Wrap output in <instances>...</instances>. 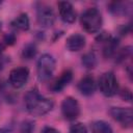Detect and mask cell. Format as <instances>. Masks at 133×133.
<instances>
[{
  "label": "cell",
  "mask_w": 133,
  "mask_h": 133,
  "mask_svg": "<svg viewBox=\"0 0 133 133\" xmlns=\"http://www.w3.org/2000/svg\"><path fill=\"white\" fill-rule=\"evenodd\" d=\"M24 103L26 110L33 116H43L54 107V102L51 99L43 97L35 87L29 89L25 94Z\"/></svg>",
  "instance_id": "cell-1"
},
{
  "label": "cell",
  "mask_w": 133,
  "mask_h": 133,
  "mask_svg": "<svg viewBox=\"0 0 133 133\" xmlns=\"http://www.w3.org/2000/svg\"><path fill=\"white\" fill-rule=\"evenodd\" d=\"M103 24V18L97 7H89L85 9L80 17V25L87 33L98 32Z\"/></svg>",
  "instance_id": "cell-2"
},
{
  "label": "cell",
  "mask_w": 133,
  "mask_h": 133,
  "mask_svg": "<svg viewBox=\"0 0 133 133\" xmlns=\"http://www.w3.org/2000/svg\"><path fill=\"white\" fill-rule=\"evenodd\" d=\"M55 65H56L55 58L51 54L49 53L43 54L38 58L36 64V74L38 80L41 82L48 81L53 76V73L55 71Z\"/></svg>",
  "instance_id": "cell-3"
},
{
  "label": "cell",
  "mask_w": 133,
  "mask_h": 133,
  "mask_svg": "<svg viewBox=\"0 0 133 133\" xmlns=\"http://www.w3.org/2000/svg\"><path fill=\"white\" fill-rule=\"evenodd\" d=\"M98 86H99L100 91L105 97H113L119 90L118 81L114 73L111 71L105 72L100 76L99 81H98Z\"/></svg>",
  "instance_id": "cell-4"
},
{
  "label": "cell",
  "mask_w": 133,
  "mask_h": 133,
  "mask_svg": "<svg viewBox=\"0 0 133 133\" xmlns=\"http://www.w3.org/2000/svg\"><path fill=\"white\" fill-rule=\"evenodd\" d=\"M55 12L53 8L46 3H37L36 6V20L39 26L44 28H49L54 25Z\"/></svg>",
  "instance_id": "cell-5"
},
{
  "label": "cell",
  "mask_w": 133,
  "mask_h": 133,
  "mask_svg": "<svg viewBox=\"0 0 133 133\" xmlns=\"http://www.w3.org/2000/svg\"><path fill=\"white\" fill-rule=\"evenodd\" d=\"M110 116L125 128H131L133 124V110L131 107H111Z\"/></svg>",
  "instance_id": "cell-6"
},
{
  "label": "cell",
  "mask_w": 133,
  "mask_h": 133,
  "mask_svg": "<svg viewBox=\"0 0 133 133\" xmlns=\"http://www.w3.org/2000/svg\"><path fill=\"white\" fill-rule=\"evenodd\" d=\"M61 113L64 119L75 121L80 115L79 102L73 97H66L61 102Z\"/></svg>",
  "instance_id": "cell-7"
},
{
  "label": "cell",
  "mask_w": 133,
  "mask_h": 133,
  "mask_svg": "<svg viewBox=\"0 0 133 133\" xmlns=\"http://www.w3.org/2000/svg\"><path fill=\"white\" fill-rule=\"evenodd\" d=\"M29 78V70L26 66H17L9 72L8 81L14 88L23 87Z\"/></svg>",
  "instance_id": "cell-8"
},
{
  "label": "cell",
  "mask_w": 133,
  "mask_h": 133,
  "mask_svg": "<svg viewBox=\"0 0 133 133\" xmlns=\"http://www.w3.org/2000/svg\"><path fill=\"white\" fill-rule=\"evenodd\" d=\"M99 43L101 42L103 44V56L105 58H110L113 57L116 51L118 50V45L119 41L117 37H112L108 34L102 33L98 37Z\"/></svg>",
  "instance_id": "cell-9"
},
{
  "label": "cell",
  "mask_w": 133,
  "mask_h": 133,
  "mask_svg": "<svg viewBox=\"0 0 133 133\" xmlns=\"http://www.w3.org/2000/svg\"><path fill=\"white\" fill-rule=\"evenodd\" d=\"M58 6V14L60 19L68 24H72L76 21V11L74 6L69 1H60L57 3Z\"/></svg>",
  "instance_id": "cell-10"
},
{
  "label": "cell",
  "mask_w": 133,
  "mask_h": 133,
  "mask_svg": "<svg viewBox=\"0 0 133 133\" xmlns=\"http://www.w3.org/2000/svg\"><path fill=\"white\" fill-rule=\"evenodd\" d=\"M86 39L83 34L74 33L71 34L65 42V47L70 52H78L85 47Z\"/></svg>",
  "instance_id": "cell-11"
},
{
  "label": "cell",
  "mask_w": 133,
  "mask_h": 133,
  "mask_svg": "<svg viewBox=\"0 0 133 133\" xmlns=\"http://www.w3.org/2000/svg\"><path fill=\"white\" fill-rule=\"evenodd\" d=\"M77 87H78V90L80 91V94L83 96L89 97V96L94 95V92L96 91V82H95L94 77L91 75L84 76L78 82Z\"/></svg>",
  "instance_id": "cell-12"
},
{
  "label": "cell",
  "mask_w": 133,
  "mask_h": 133,
  "mask_svg": "<svg viewBox=\"0 0 133 133\" xmlns=\"http://www.w3.org/2000/svg\"><path fill=\"white\" fill-rule=\"evenodd\" d=\"M73 79V72L71 70H64L60 76L52 83L51 85V89L54 92H60L65 86H68L70 84V82Z\"/></svg>",
  "instance_id": "cell-13"
},
{
  "label": "cell",
  "mask_w": 133,
  "mask_h": 133,
  "mask_svg": "<svg viewBox=\"0 0 133 133\" xmlns=\"http://www.w3.org/2000/svg\"><path fill=\"white\" fill-rule=\"evenodd\" d=\"M108 9L115 17H124V16H127L130 12L131 3L123 2V1H114V2L109 3Z\"/></svg>",
  "instance_id": "cell-14"
},
{
  "label": "cell",
  "mask_w": 133,
  "mask_h": 133,
  "mask_svg": "<svg viewBox=\"0 0 133 133\" xmlns=\"http://www.w3.org/2000/svg\"><path fill=\"white\" fill-rule=\"evenodd\" d=\"M10 25L12 28L20 30V31H27L30 28V20L26 12H22L17 16L11 22Z\"/></svg>",
  "instance_id": "cell-15"
},
{
  "label": "cell",
  "mask_w": 133,
  "mask_h": 133,
  "mask_svg": "<svg viewBox=\"0 0 133 133\" xmlns=\"http://www.w3.org/2000/svg\"><path fill=\"white\" fill-rule=\"evenodd\" d=\"M81 63L87 70H94L98 63L96 53L94 51H89V52L84 53L81 57Z\"/></svg>",
  "instance_id": "cell-16"
},
{
  "label": "cell",
  "mask_w": 133,
  "mask_h": 133,
  "mask_svg": "<svg viewBox=\"0 0 133 133\" xmlns=\"http://www.w3.org/2000/svg\"><path fill=\"white\" fill-rule=\"evenodd\" d=\"M37 54V47L34 43H28L27 45H25L22 49V57L26 60H30L32 58H34Z\"/></svg>",
  "instance_id": "cell-17"
},
{
  "label": "cell",
  "mask_w": 133,
  "mask_h": 133,
  "mask_svg": "<svg viewBox=\"0 0 133 133\" xmlns=\"http://www.w3.org/2000/svg\"><path fill=\"white\" fill-rule=\"evenodd\" d=\"M92 133H112L111 126L105 121H96L91 126Z\"/></svg>",
  "instance_id": "cell-18"
},
{
  "label": "cell",
  "mask_w": 133,
  "mask_h": 133,
  "mask_svg": "<svg viewBox=\"0 0 133 133\" xmlns=\"http://www.w3.org/2000/svg\"><path fill=\"white\" fill-rule=\"evenodd\" d=\"M131 55H132V47L131 46H126L122 49H118L116 51V53L114 54L115 62L121 63V62L125 61L126 59H128L129 57H131Z\"/></svg>",
  "instance_id": "cell-19"
},
{
  "label": "cell",
  "mask_w": 133,
  "mask_h": 133,
  "mask_svg": "<svg viewBox=\"0 0 133 133\" xmlns=\"http://www.w3.org/2000/svg\"><path fill=\"white\" fill-rule=\"evenodd\" d=\"M34 131V123L30 119L24 121L21 125V133H33Z\"/></svg>",
  "instance_id": "cell-20"
},
{
  "label": "cell",
  "mask_w": 133,
  "mask_h": 133,
  "mask_svg": "<svg viewBox=\"0 0 133 133\" xmlns=\"http://www.w3.org/2000/svg\"><path fill=\"white\" fill-rule=\"evenodd\" d=\"M70 133H87V129L82 123H75L70 127Z\"/></svg>",
  "instance_id": "cell-21"
},
{
  "label": "cell",
  "mask_w": 133,
  "mask_h": 133,
  "mask_svg": "<svg viewBox=\"0 0 133 133\" xmlns=\"http://www.w3.org/2000/svg\"><path fill=\"white\" fill-rule=\"evenodd\" d=\"M118 94H119V97L124 101H127V102H131L132 101V92H131V90L129 88L124 87L121 90H118Z\"/></svg>",
  "instance_id": "cell-22"
},
{
  "label": "cell",
  "mask_w": 133,
  "mask_h": 133,
  "mask_svg": "<svg viewBox=\"0 0 133 133\" xmlns=\"http://www.w3.org/2000/svg\"><path fill=\"white\" fill-rule=\"evenodd\" d=\"M16 39H17V36H16L15 33H12V32L6 33V34L3 36V44L5 45V47H6V46H11V45L15 44Z\"/></svg>",
  "instance_id": "cell-23"
},
{
  "label": "cell",
  "mask_w": 133,
  "mask_h": 133,
  "mask_svg": "<svg viewBox=\"0 0 133 133\" xmlns=\"http://www.w3.org/2000/svg\"><path fill=\"white\" fill-rule=\"evenodd\" d=\"M130 31H131V25H130V24H127V25L122 26V28H121V30H119V32H121L122 35H125V34L129 33Z\"/></svg>",
  "instance_id": "cell-24"
},
{
  "label": "cell",
  "mask_w": 133,
  "mask_h": 133,
  "mask_svg": "<svg viewBox=\"0 0 133 133\" xmlns=\"http://www.w3.org/2000/svg\"><path fill=\"white\" fill-rule=\"evenodd\" d=\"M42 133H59V131L56 130V129L53 128V127L47 126V127H45V128L42 130Z\"/></svg>",
  "instance_id": "cell-25"
},
{
  "label": "cell",
  "mask_w": 133,
  "mask_h": 133,
  "mask_svg": "<svg viewBox=\"0 0 133 133\" xmlns=\"http://www.w3.org/2000/svg\"><path fill=\"white\" fill-rule=\"evenodd\" d=\"M12 132V127L11 126H5L0 129V133H11Z\"/></svg>",
  "instance_id": "cell-26"
},
{
  "label": "cell",
  "mask_w": 133,
  "mask_h": 133,
  "mask_svg": "<svg viewBox=\"0 0 133 133\" xmlns=\"http://www.w3.org/2000/svg\"><path fill=\"white\" fill-rule=\"evenodd\" d=\"M4 49H5V45L3 44V42H0V57H1V55H2V53H3V51H4Z\"/></svg>",
  "instance_id": "cell-27"
},
{
  "label": "cell",
  "mask_w": 133,
  "mask_h": 133,
  "mask_svg": "<svg viewBox=\"0 0 133 133\" xmlns=\"http://www.w3.org/2000/svg\"><path fill=\"white\" fill-rule=\"evenodd\" d=\"M3 65H4V61L2 60V58H0V71L2 70V68H3Z\"/></svg>",
  "instance_id": "cell-28"
},
{
  "label": "cell",
  "mask_w": 133,
  "mask_h": 133,
  "mask_svg": "<svg viewBox=\"0 0 133 133\" xmlns=\"http://www.w3.org/2000/svg\"><path fill=\"white\" fill-rule=\"evenodd\" d=\"M0 28H1V22H0Z\"/></svg>",
  "instance_id": "cell-29"
},
{
  "label": "cell",
  "mask_w": 133,
  "mask_h": 133,
  "mask_svg": "<svg viewBox=\"0 0 133 133\" xmlns=\"http://www.w3.org/2000/svg\"><path fill=\"white\" fill-rule=\"evenodd\" d=\"M0 5H1V2H0Z\"/></svg>",
  "instance_id": "cell-30"
}]
</instances>
